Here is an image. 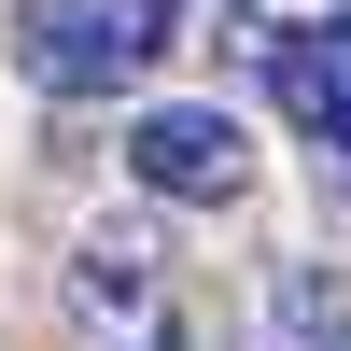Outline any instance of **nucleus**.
I'll use <instances>...</instances> for the list:
<instances>
[{
  "label": "nucleus",
  "mask_w": 351,
  "mask_h": 351,
  "mask_svg": "<svg viewBox=\"0 0 351 351\" xmlns=\"http://www.w3.org/2000/svg\"><path fill=\"white\" fill-rule=\"evenodd\" d=\"M183 43V0H14V71L43 99H112Z\"/></svg>",
  "instance_id": "1"
},
{
  "label": "nucleus",
  "mask_w": 351,
  "mask_h": 351,
  "mask_svg": "<svg viewBox=\"0 0 351 351\" xmlns=\"http://www.w3.org/2000/svg\"><path fill=\"white\" fill-rule=\"evenodd\" d=\"M56 309L84 351H183V295H169L155 225H84L71 267H56Z\"/></svg>",
  "instance_id": "2"
},
{
  "label": "nucleus",
  "mask_w": 351,
  "mask_h": 351,
  "mask_svg": "<svg viewBox=\"0 0 351 351\" xmlns=\"http://www.w3.org/2000/svg\"><path fill=\"white\" fill-rule=\"evenodd\" d=\"M127 183L169 211H239L253 197V127L225 99H141L127 112Z\"/></svg>",
  "instance_id": "3"
},
{
  "label": "nucleus",
  "mask_w": 351,
  "mask_h": 351,
  "mask_svg": "<svg viewBox=\"0 0 351 351\" xmlns=\"http://www.w3.org/2000/svg\"><path fill=\"white\" fill-rule=\"evenodd\" d=\"M239 351H351V267L324 253H267L239 309Z\"/></svg>",
  "instance_id": "4"
},
{
  "label": "nucleus",
  "mask_w": 351,
  "mask_h": 351,
  "mask_svg": "<svg viewBox=\"0 0 351 351\" xmlns=\"http://www.w3.org/2000/svg\"><path fill=\"white\" fill-rule=\"evenodd\" d=\"M267 99H281V127H295L309 155H351V14L281 28L267 43Z\"/></svg>",
  "instance_id": "5"
}]
</instances>
